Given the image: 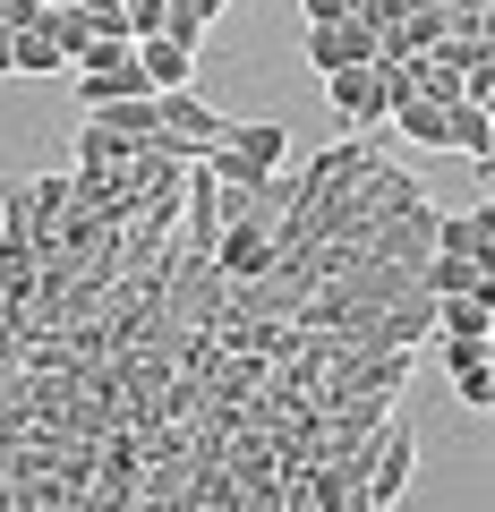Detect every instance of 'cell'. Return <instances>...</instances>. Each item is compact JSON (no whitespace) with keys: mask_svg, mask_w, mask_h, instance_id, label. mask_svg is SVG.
Listing matches in <instances>:
<instances>
[{"mask_svg":"<svg viewBox=\"0 0 495 512\" xmlns=\"http://www.w3.org/2000/svg\"><path fill=\"white\" fill-rule=\"evenodd\" d=\"M86 120L120 128L129 146H146V137H163V94H137V103H111V111H86Z\"/></svg>","mask_w":495,"mask_h":512,"instance_id":"30bf717a","label":"cell"},{"mask_svg":"<svg viewBox=\"0 0 495 512\" xmlns=\"http://www.w3.org/2000/svg\"><path fill=\"white\" fill-rule=\"evenodd\" d=\"M402 77H410V94L419 103H470V86H461V69H453V52H419V60H402Z\"/></svg>","mask_w":495,"mask_h":512,"instance_id":"8992f818","label":"cell"},{"mask_svg":"<svg viewBox=\"0 0 495 512\" xmlns=\"http://www.w3.org/2000/svg\"><path fill=\"white\" fill-rule=\"evenodd\" d=\"M0 214H9V180H0Z\"/></svg>","mask_w":495,"mask_h":512,"instance_id":"cb8c5ba5","label":"cell"},{"mask_svg":"<svg viewBox=\"0 0 495 512\" xmlns=\"http://www.w3.org/2000/svg\"><path fill=\"white\" fill-rule=\"evenodd\" d=\"M367 0H308V26H350Z\"/></svg>","mask_w":495,"mask_h":512,"instance_id":"44dd1931","label":"cell"},{"mask_svg":"<svg viewBox=\"0 0 495 512\" xmlns=\"http://www.w3.org/2000/svg\"><path fill=\"white\" fill-rule=\"evenodd\" d=\"M453 402H470V410H495V376H487V367H461V376H453Z\"/></svg>","mask_w":495,"mask_h":512,"instance_id":"e0dca14e","label":"cell"},{"mask_svg":"<svg viewBox=\"0 0 495 512\" xmlns=\"http://www.w3.org/2000/svg\"><path fill=\"white\" fill-rule=\"evenodd\" d=\"M214 265L231 282H265L282 265V248H274V222H222V248H214Z\"/></svg>","mask_w":495,"mask_h":512,"instance_id":"3957f363","label":"cell"},{"mask_svg":"<svg viewBox=\"0 0 495 512\" xmlns=\"http://www.w3.org/2000/svg\"><path fill=\"white\" fill-rule=\"evenodd\" d=\"M419 282H427V299H470V291H487V274H478L470 256H427Z\"/></svg>","mask_w":495,"mask_h":512,"instance_id":"7c38bea8","label":"cell"},{"mask_svg":"<svg viewBox=\"0 0 495 512\" xmlns=\"http://www.w3.org/2000/svg\"><path fill=\"white\" fill-rule=\"evenodd\" d=\"M393 137H410V146H436V154H453V111H444V103H419V94H410V103L402 111H393Z\"/></svg>","mask_w":495,"mask_h":512,"instance_id":"ba28073f","label":"cell"},{"mask_svg":"<svg viewBox=\"0 0 495 512\" xmlns=\"http://www.w3.org/2000/svg\"><path fill=\"white\" fill-rule=\"evenodd\" d=\"M436 333H453V342H487V291L436 299Z\"/></svg>","mask_w":495,"mask_h":512,"instance_id":"5bb4252c","label":"cell"},{"mask_svg":"<svg viewBox=\"0 0 495 512\" xmlns=\"http://www.w3.org/2000/svg\"><path fill=\"white\" fill-rule=\"evenodd\" d=\"M410 427H385V444H376V504H393V495L410 487Z\"/></svg>","mask_w":495,"mask_h":512,"instance_id":"4fadbf2b","label":"cell"},{"mask_svg":"<svg viewBox=\"0 0 495 512\" xmlns=\"http://www.w3.org/2000/svg\"><path fill=\"white\" fill-rule=\"evenodd\" d=\"M385 60V35L367 18H350V26H308V69L316 77H342V69H376Z\"/></svg>","mask_w":495,"mask_h":512,"instance_id":"6da1fadb","label":"cell"},{"mask_svg":"<svg viewBox=\"0 0 495 512\" xmlns=\"http://www.w3.org/2000/svg\"><path fill=\"white\" fill-rule=\"evenodd\" d=\"M444 342V376H461V367H487V342H453V333H436Z\"/></svg>","mask_w":495,"mask_h":512,"instance_id":"ffe728a7","label":"cell"},{"mask_svg":"<svg viewBox=\"0 0 495 512\" xmlns=\"http://www.w3.org/2000/svg\"><path fill=\"white\" fill-rule=\"evenodd\" d=\"M18 69V35H9V26H0V77Z\"/></svg>","mask_w":495,"mask_h":512,"instance_id":"7402d4cb","label":"cell"},{"mask_svg":"<svg viewBox=\"0 0 495 512\" xmlns=\"http://www.w3.org/2000/svg\"><path fill=\"white\" fill-rule=\"evenodd\" d=\"M163 137H180V146H197V154H214V146H231V111H214V103H197V94H163Z\"/></svg>","mask_w":495,"mask_h":512,"instance_id":"277c9868","label":"cell"},{"mask_svg":"<svg viewBox=\"0 0 495 512\" xmlns=\"http://www.w3.org/2000/svg\"><path fill=\"white\" fill-rule=\"evenodd\" d=\"M436 205H402V214H385V222H376V231H367V248H376V256H385V265H427V256H436Z\"/></svg>","mask_w":495,"mask_h":512,"instance_id":"7a4b0ae2","label":"cell"},{"mask_svg":"<svg viewBox=\"0 0 495 512\" xmlns=\"http://www.w3.org/2000/svg\"><path fill=\"white\" fill-rule=\"evenodd\" d=\"M137 60H146V86H154V94H180L188 69H197V52H180L171 35H146V43H137Z\"/></svg>","mask_w":495,"mask_h":512,"instance_id":"9c48e42d","label":"cell"},{"mask_svg":"<svg viewBox=\"0 0 495 512\" xmlns=\"http://www.w3.org/2000/svg\"><path fill=\"white\" fill-rule=\"evenodd\" d=\"M325 94L350 128H385V69H342V77H325Z\"/></svg>","mask_w":495,"mask_h":512,"instance_id":"5b68a950","label":"cell"},{"mask_svg":"<svg viewBox=\"0 0 495 512\" xmlns=\"http://www.w3.org/2000/svg\"><path fill=\"white\" fill-rule=\"evenodd\" d=\"M163 18H171V0H129V35H137V43L163 35Z\"/></svg>","mask_w":495,"mask_h":512,"instance_id":"d6986e66","label":"cell"},{"mask_svg":"<svg viewBox=\"0 0 495 512\" xmlns=\"http://www.w3.org/2000/svg\"><path fill=\"white\" fill-rule=\"evenodd\" d=\"M129 137H120V128H103V120H86L77 128V171H129Z\"/></svg>","mask_w":495,"mask_h":512,"instance_id":"8fae6325","label":"cell"},{"mask_svg":"<svg viewBox=\"0 0 495 512\" xmlns=\"http://www.w3.org/2000/svg\"><path fill=\"white\" fill-rule=\"evenodd\" d=\"M52 43L69 52V69H77V60L94 52V18H86V9H52Z\"/></svg>","mask_w":495,"mask_h":512,"instance_id":"2e32d148","label":"cell"},{"mask_svg":"<svg viewBox=\"0 0 495 512\" xmlns=\"http://www.w3.org/2000/svg\"><path fill=\"white\" fill-rule=\"evenodd\" d=\"M188 9H197V18H205V26H214V18H222V9H231V0H188Z\"/></svg>","mask_w":495,"mask_h":512,"instance_id":"603a6c76","label":"cell"},{"mask_svg":"<svg viewBox=\"0 0 495 512\" xmlns=\"http://www.w3.org/2000/svg\"><path fill=\"white\" fill-rule=\"evenodd\" d=\"M231 154L248 171H282V154H291V128L282 120H231Z\"/></svg>","mask_w":495,"mask_h":512,"instance_id":"52a82bcc","label":"cell"},{"mask_svg":"<svg viewBox=\"0 0 495 512\" xmlns=\"http://www.w3.org/2000/svg\"><path fill=\"white\" fill-rule=\"evenodd\" d=\"M18 69H26V77H52V69H69V52L52 43V18H43V26H26V35H18Z\"/></svg>","mask_w":495,"mask_h":512,"instance_id":"9a60e30c","label":"cell"},{"mask_svg":"<svg viewBox=\"0 0 495 512\" xmlns=\"http://www.w3.org/2000/svg\"><path fill=\"white\" fill-rule=\"evenodd\" d=\"M487 376H495V359H487Z\"/></svg>","mask_w":495,"mask_h":512,"instance_id":"d4e9b609","label":"cell"},{"mask_svg":"<svg viewBox=\"0 0 495 512\" xmlns=\"http://www.w3.org/2000/svg\"><path fill=\"white\" fill-rule=\"evenodd\" d=\"M163 35L180 43V52H197V43H205V18H197V9H188V0H171V18H163Z\"/></svg>","mask_w":495,"mask_h":512,"instance_id":"ac0fdd59","label":"cell"}]
</instances>
